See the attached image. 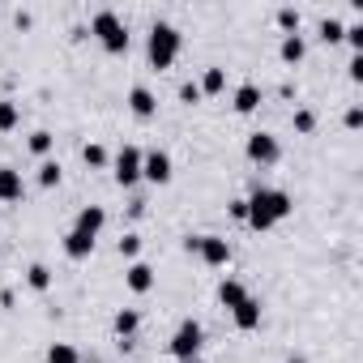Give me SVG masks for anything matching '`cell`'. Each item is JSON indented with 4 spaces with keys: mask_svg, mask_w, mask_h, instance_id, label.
I'll use <instances>...</instances> for the list:
<instances>
[{
    "mask_svg": "<svg viewBox=\"0 0 363 363\" xmlns=\"http://www.w3.org/2000/svg\"><path fill=\"white\" fill-rule=\"evenodd\" d=\"M342 39H350V43H354V48H363V26H350V30H346V35H342Z\"/></svg>",
    "mask_w": 363,
    "mask_h": 363,
    "instance_id": "cell-31",
    "label": "cell"
},
{
    "mask_svg": "<svg viewBox=\"0 0 363 363\" xmlns=\"http://www.w3.org/2000/svg\"><path fill=\"white\" fill-rule=\"evenodd\" d=\"M218 299H223V303H227V308L235 312V308H240V303L248 299V291H244L240 282H223V286H218Z\"/></svg>",
    "mask_w": 363,
    "mask_h": 363,
    "instance_id": "cell-16",
    "label": "cell"
},
{
    "mask_svg": "<svg viewBox=\"0 0 363 363\" xmlns=\"http://www.w3.org/2000/svg\"><path fill=\"white\" fill-rule=\"evenodd\" d=\"M223 86H227V73H223V69H206V77H201L197 90H201V94H218Z\"/></svg>",
    "mask_w": 363,
    "mask_h": 363,
    "instance_id": "cell-17",
    "label": "cell"
},
{
    "mask_svg": "<svg viewBox=\"0 0 363 363\" xmlns=\"http://www.w3.org/2000/svg\"><path fill=\"white\" fill-rule=\"evenodd\" d=\"M30 150H35V154H48V150H52V133H35V137H30Z\"/></svg>",
    "mask_w": 363,
    "mask_h": 363,
    "instance_id": "cell-25",
    "label": "cell"
},
{
    "mask_svg": "<svg viewBox=\"0 0 363 363\" xmlns=\"http://www.w3.org/2000/svg\"><path fill=\"white\" fill-rule=\"evenodd\" d=\"M235 325H240V329H257V325H261V303H257V299H244V303L235 308Z\"/></svg>",
    "mask_w": 363,
    "mask_h": 363,
    "instance_id": "cell-14",
    "label": "cell"
},
{
    "mask_svg": "<svg viewBox=\"0 0 363 363\" xmlns=\"http://www.w3.org/2000/svg\"><path fill=\"white\" fill-rule=\"evenodd\" d=\"M65 252H69L73 261H86V257L94 252V240L82 235V231H69V235H65Z\"/></svg>",
    "mask_w": 363,
    "mask_h": 363,
    "instance_id": "cell-11",
    "label": "cell"
},
{
    "mask_svg": "<svg viewBox=\"0 0 363 363\" xmlns=\"http://www.w3.org/2000/svg\"><path fill=\"white\" fill-rule=\"evenodd\" d=\"M154 286V269L145 265V261H137L133 269H128V291H137V295H145Z\"/></svg>",
    "mask_w": 363,
    "mask_h": 363,
    "instance_id": "cell-13",
    "label": "cell"
},
{
    "mask_svg": "<svg viewBox=\"0 0 363 363\" xmlns=\"http://www.w3.org/2000/svg\"><path fill=\"white\" fill-rule=\"evenodd\" d=\"M175 56H179V30L167 26V22H158L150 30V60H154V69H167Z\"/></svg>",
    "mask_w": 363,
    "mask_h": 363,
    "instance_id": "cell-3",
    "label": "cell"
},
{
    "mask_svg": "<svg viewBox=\"0 0 363 363\" xmlns=\"http://www.w3.org/2000/svg\"><path fill=\"white\" fill-rule=\"evenodd\" d=\"M26 282H30L35 291H48V286H52V274H48V265H30V274H26Z\"/></svg>",
    "mask_w": 363,
    "mask_h": 363,
    "instance_id": "cell-21",
    "label": "cell"
},
{
    "mask_svg": "<svg viewBox=\"0 0 363 363\" xmlns=\"http://www.w3.org/2000/svg\"><path fill=\"white\" fill-rule=\"evenodd\" d=\"M197 350H201V325L197 320H184V325L175 329V337H171V354L184 359V363H193Z\"/></svg>",
    "mask_w": 363,
    "mask_h": 363,
    "instance_id": "cell-4",
    "label": "cell"
},
{
    "mask_svg": "<svg viewBox=\"0 0 363 363\" xmlns=\"http://www.w3.org/2000/svg\"><path fill=\"white\" fill-rule=\"evenodd\" d=\"M128 107H133V111H137V116L145 120V116H154V111H158V99H154V94H150L145 86H137V90L128 94Z\"/></svg>",
    "mask_w": 363,
    "mask_h": 363,
    "instance_id": "cell-12",
    "label": "cell"
},
{
    "mask_svg": "<svg viewBox=\"0 0 363 363\" xmlns=\"http://www.w3.org/2000/svg\"><path fill=\"white\" fill-rule=\"evenodd\" d=\"M103 223H107V214H103L99 206H86V210L77 214V227H73V231H82V235H90V240H99V231H103Z\"/></svg>",
    "mask_w": 363,
    "mask_h": 363,
    "instance_id": "cell-10",
    "label": "cell"
},
{
    "mask_svg": "<svg viewBox=\"0 0 363 363\" xmlns=\"http://www.w3.org/2000/svg\"><path fill=\"white\" fill-rule=\"evenodd\" d=\"M350 77H354V82L363 77V56H354V60H350Z\"/></svg>",
    "mask_w": 363,
    "mask_h": 363,
    "instance_id": "cell-33",
    "label": "cell"
},
{
    "mask_svg": "<svg viewBox=\"0 0 363 363\" xmlns=\"http://www.w3.org/2000/svg\"><path fill=\"white\" fill-rule=\"evenodd\" d=\"M86 162H90V167H103V162H107V150H103V145H86Z\"/></svg>",
    "mask_w": 363,
    "mask_h": 363,
    "instance_id": "cell-26",
    "label": "cell"
},
{
    "mask_svg": "<svg viewBox=\"0 0 363 363\" xmlns=\"http://www.w3.org/2000/svg\"><path fill=\"white\" fill-rule=\"evenodd\" d=\"M342 35H346V26H342V22H337V18H329V22H325V26H320V39H325V43H337V39H342Z\"/></svg>",
    "mask_w": 363,
    "mask_h": 363,
    "instance_id": "cell-24",
    "label": "cell"
},
{
    "mask_svg": "<svg viewBox=\"0 0 363 363\" xmlns=\"http://www.w3.org/2000/svg\"><path fill=\"white\" fill-rule=\"evenodd\" d=\"M22 171L13 167H0V201H22Z\"/></svg>",
    "mask_w": 363,
    "mask_h": 363,
    "instance_id": "cell-9",
    "label": "cell"
},
{
    "mask_svg": "<svg viewBox=\"0 0 363 363\" xmlns=\"http://www.w3.org/2000/svg\"><path fill=\"white\" fill-rule=\"evenodd\" d=\"M141 175L150 179V184H167V179H171V158H167L162 150L141 154Z\"/></svg>",
    "mask_w": 363,
    "mask_h": 363,
    "instance_id": "cell-7",
    "label": "cell"
},
{
    "mask_svg": "<svg viewBox=\"0 0 363 363\" xmlns=\"http://www.w3.org/2000/svg\"><path fill=\"white\" fill-rule=\"evenodd\" d=\"M39 184H43V189L60 184V162H43V167H39Z\"/></svg>",
    "mask_w": 363,
    "mask_h": 363,
    "instance_id": "cell-23",
    "label": "cell"
},
{
    "mask_svg": "<svg viewBox=\"0 0 363 363\" xmlns=\"http://www.w3.org/2000/svg\"><path fill=\"white\" fill-rule=\"evenodd\" d=\"M137 248H141L137 235H124V240H120V252H124V257H137Z\"/></svg>",
    "mask_w": 363,
    "mask_h": 363,
    "instance_id": "cell-28",
    "label": "cell"
},
{
    "mask_svg": "<svg viewBox=\"0 0 363 363\" xmlns=\"http://www.w3.org/2000/svg\"><path fill=\"white\" fill-rule=\"evenodd\" d=\"M48 363H82V359H77V350H73L69 342H56V346L48 350Z\"/></svg>",
    "mask_w": 363,
    "mask_h": 363,
    "instance_id": "cell-20",
    "label": "cell"
},
{
    "mask_svg": "<svg viewBox=\"0 0 363 363\" xmlns=\"http://www.w3.org/2000/svg\"><path fill=\"white\" fill-rule=\"evenodd\" d=\"M282 60H291V65L303 60V39H299V35H286V39H282Z\"/></svg>",
    "mask_w": 363,
    "mask_h": 363,
    "instance_id": "cell-19",
    "label": "cell"
},
{
    "mask_svg": "<svg viewBox=\"0 0 363 363\" xmlns=\"http://www.w3.org/2000/svg\"><path fill=\"white\" fill-rule=\"evenodd\" d=\"M189 248H197L206 265H227V261H231V244H227V240H218V235H201V240H189Z\"/></svg>",
    "mask_w": 363,
    "mask_h": 363,
    "instance_id": "cell-5",
    "label": "cell"
},
{
    "mask_svg": "<svg viewBox=\"0 0 363 363\" xmlns=\"http://www.w3.org/2000/svg\"><path fill=\"white\" fill-rule=\"evenodd\" d=\"M257 103H261V90H257V86H240V90H235V111H240V116L257 111Z\"/></svg>",
    "mask_w": 363,
    "mask_h": 363,
    "instance_id": "cell-15",
    "label": "cell"
},
{
    "mask_svg": "<svg viewBox=\"0 0 363 363\" xmlns=\"http://www.w3.org/2000/svg\"><path fill=\"white\" fill-rule=\"evenodd\" d=\"M295 206H291V197L282 193V189H257L252 193V201H248V223L257 227V231H269L278 218H286Z\"/></svg>",
    "mask_w": 363,
    "mask_h": 363,
    "instance_id": "cell-1",
    "label": "cell"
},
{
    "mask_svg": "<svg viewBox=\"0 0 363 363\" xmlns=\"http://www.w3.org/2000/svg\"><path fill=\"white\" fill-rule=\"evenodd\" d=\"M18 128V103H0V133Z\"/></svg>",
    "mask_w": 363,
    "mask_h": 363,
    "instance_id": "cell-22",
    "label": "cell"
},
{
    "mask_svg": "<svg viewBox=\"0 0 363 363\" xmlns=\"http://www.w3.org/2000/svg\"><path fill=\"white\" fill-rule=\"evenodd\" d=\"M179 99H184V103H201V90L189 82V86H179Z\"/></svg>",
    "mask_w": 363,
    "mask_h": 363,
    "instance_id": "cell-29",
    "label": "cell"
},
{
    "mask_svg": "<svg viewBox=\"0 0 363 363\" xmlns=\"http://www.w3.org/2000/svg\"><path fill=\"white\" fill-rule=\"evenodd\" d=\"M116 179H120V184L141 179V150H137V145H124V150L116 154Z\"/></svg>",
    "mask_w": 363,
    "mask_h": 363,
    "instance_id": "cell-6",
    "label": "cell"
},
{
    "mask_svg": "<svg viewBox=\"0 0 363 363\" xmlns=\"http://www.w3.org/2000/svg\"><path fill=\"white\" fill-rule=\"evenodd\" d=\"M295 128H299V133H312V128H316V116H312V111H299V116H295Z\"/></svg>",
    "mask_w": 363,
    "mask_h": 363,
    "instance_id": "cell-27",
    "label": "cell"
},
{
    "mask_svg": "<svg viewBox=\"0 0 363 363\" xmlns=\"http://www.w3.org/2000/svg\"><path fill=\"white\" fill-rule=\"evenodd\" d=\"M278 22H282L286 30H295V26H299V13H291V9H282V13H278Z\"/></svg>",
    "mask_w": 363,
    "mask_h": 363,
    "instance_id": "cell-30",
    "label": "cell"
},
{
    "mask_svg": "<svg viewBox=\"0 0 363 363\" xmlns=\"http://www.w3.org/2000/svg\"><path fill=\"white\" fill-rule=\"evenodd\" d=\"M278 137H269V133H252L248 137V158L252 162H278Z\"/></svg>",
    "mask_w": 363,
    "mask_h": 363,
    "instance_id": "cell-8",
    "label": "cell"
},
{
    "mask_svg": "<svg viewBox=\"0 0 363 363\" xmlns=\"http://www.w3.org/2000/svg\"><path fill=\"white\" fill-rule=\"evenodd\" d=\"M137 325H141V316H137L133 308H124V312H116V333H120V337H128V333H137Z\"/></svg>",
    "mask_w": 363,
    "mask_h": 363,
    "instance_id": "cell-18",
    "label": "cell"
},
{
    "mask_svg": "<svg viewBox=\"0 0 363 363\" xmlns=\"http://www.w3.org/2000/svg\"><path fill=\"white\" fill-rule=\"evenodd\" d=\"M90 30H94V35L103 39V48H107V52H116V56H120V52H128V30H124V22H120V18H116L111 9L94 13Z\"/></svg>",
    "mask_w": 363,
    "mask_h": 363,
    "instance_id": "cell-2",
    "label": "cell"
},
{
    "mask_svg": "<svg viewBox=\"0 0 363 363\" xmlns=\"http://www.w3.org/2000/svg\"><path fill=\"white\" fill-rule=\"evenodd\" d=\"M346 124H350V128H359V124H363V111H359V107H350V111H346Z\"/></svg>",
    "mask_w": 363,
    "mask_h": 363,
    "instance_id": "cell-32",
    "label": "cell"
}]
</instances>
